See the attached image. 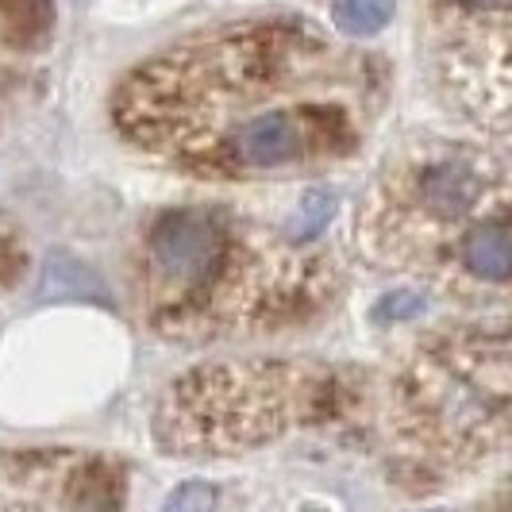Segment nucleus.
Here are the masks:
<instances>
[{
  "instance_id": "9b49d317",
  "label": "nucleus",
  "mask_w": 512,
  "mask_h": 512,
  "mask_svg": "<svg viewBox=\"0 0 512 512\" xmlns=\"http://www.w3.org/2000/svg\"><path fill=\"white\" fill-rule=\"evenodd\" d=\"M459 8H474V12H493V8H509V0H451Z\"/></svg>"
},
{
  "instance_id": "1a4fd4ad",
  "label": "nucleus",
  "mask_w": 512,
  "mask_h": 512,
  "mask_svg": "<svg viewBox=\"0 0 512 512\" xmlns=\"http://www.w3.org/2000/svg\"><path fill=\"white\" fill-rule=\"evenodd\" d=\"M332 212H335L332 193H324V189H308L305 197H301V205H297V216L289 220L285 235H289L293 243H316V235L328 228Z\"/></svg>"
},
{
  "instance_id": "6e6552de",
  "label": "nucleus",
  "mask_w": 512,
  "mask_h": 512,
  "mask_svg": "<svg viewBox=\"0 0 512 512\" xmlns=\"http://www.w3.org/2000/svg\"><path fill=\"white\" fill-rule=\"evenodd\" d=\"M397 4L393 0H335L332 4V24L359 39V35H378L389 20H393Z\"/></svg>"
},
{
  "instance_id": "0eeeda50",
  "label": "nucleus",
  "mask_w": 512,
  "mask_h": 512,
  "mask_svg": "<svg viewBox=\"0 0 512 512\" xmlns=\"http://www.w3.org/2000/svg\"><path fill=\"white\" fill-rule=\"evenodd\" d=\"M124 482L97 455H0V512H120Z\"/></svg>"
},
{
  "instance_id": "f03ea898",
  "label": "nucleus",
  "mask_w": 512,
  "mask_h": 512,
  "mask_svg": "<svg viewBox=\"0 0 512 512\" xmlns=\"http://www.w3.org/2000/svg\"><path fill=\"white\" fill-rule=\"evenodd\" d=\"M143 320L170 343L201 347L297 328L335 301L332 255L293 243L235 208L181 205L158 212L131 258Z\"/></svg>"
},
{
  "instance_id": "9d476101",
  "label": "nucleus",
  "mask_w": 512,
  "mask_h": 512,
  "mask_svg": "<svg viewBox=\"0 0 512 512\" xmlns=\"http://www.w3.org/2000/svg\"><path fill=\"white\" fill-rule=\"evenodd\" d=\"M162 512H216V486L208 482H185L170 493Z\"/></svg>"
},
{
  "instance_id": "20e7f679",
  "label": "nucleus",
  "mask_w": 512,
  "mask_h": 512,
  "mask_svg": "<svg viewBox=\"0 0 512 512\" xmlns=\"http://www.w3.org/2000/svg\"><path fill=\"white\" fill-rule=\"evenodd\" d=\"M393 439L416 470L459 474L509 439L505 328L439 332L420 343L385 393Z\"/></svg>"
},
{
  "instance_id": "423d86ee",
  "label": "nucleus",
  "mask_w": 512,
  "mask_h": 512,
  "mask_svg": "<svg viewBox=\"0 0 512 512\" xmlns=\"http://www.w3.org/2000/svg\"><path fill=\"white\" fill-rule=\"evenodd\" d=\"M432 58L447 97L470 120L509 131V8L474 12L451 0L432 8Z\"/></svg>"
},
{
  "instance_id": "7ed1b4c3",
  "label": "nucleus",
  "mask_w": 512,
  "mask_h": 512,
  "mask_svg": "<svg viewBox=\"0 0 512 512\" xmlns=\"http://www.w3.org/2000/svg\"><path fill=\"white\" fill-rule=\"evenodd\" d=\"M362 255L459 305H505L512 201L505 154L424 135L385 158L355 216Z\"/></svg>"
},
{
  "instance_id": "39448f33",
  "label": "nucleus",
  "mask_w": 512,
  "mask_h": 512,
  "mask_svg": "<svg viewBox=\"0 0 512 512\" xmlns=\"http://www.w3.org/2000/svg\"><path fill=\"white\" fill-rule=\"evenodd\" d=\"M355 401H362L359 389L305 362H208L162 389L154 439L170 455L224 459L274 443L293 424L339 420Z\"/></svg>"
},
{
  "instance_id": "f257e3e1",
  "label": "nucleus",
  "mask_w": 512,
  "mask_h": 512,
  "mask_svg": "<svg viewBox=\"0 0 512 512\" xmlns=\"http://www.w3.org/2000/svg\"><path fill=\"white\" fill-rule=\"evenodd\" d=\"M382 97L374 54L297 16L239 20L139 62L112 93V128L193 178L243 181L359 151Z\"/></svg>"
}]
</instances>
